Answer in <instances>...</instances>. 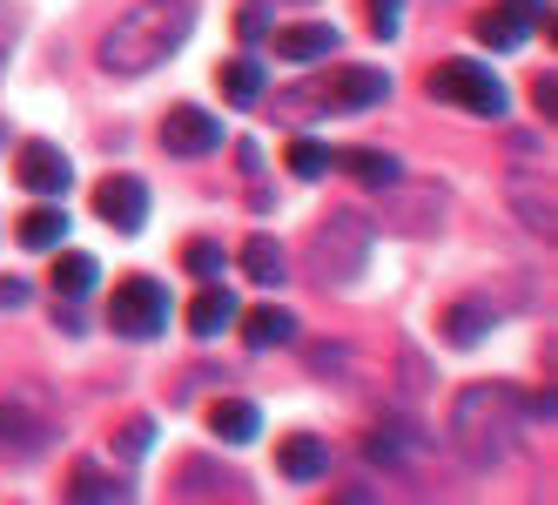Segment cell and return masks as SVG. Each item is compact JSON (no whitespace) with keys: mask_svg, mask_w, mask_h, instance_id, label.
Listing matches in <instances>:
<instances>
[{"mask_svg":"<svg viewBox=\"0 0 558 505\" xmlns=\"http://www.w3.org/2000/svg\"><path fill=\"white\" fill-rule=\"evenodd\" d=\"M108 324H114V337H135V344L162 337L169 330V290L155 277H129L122 290H114V303H108Z\"/></svg>","mask_w":558,"mask_h":505,"instance_id":"277c9868","label":"cell"},{"mask_svg":"<svg viewBox=\"0 0 558 505\" xmlns=\"http://www.w3.org/2000/svg\"><path fill=\"white\" fill-rule=\"evenodd\" d=\"M430 95L445 101V108L485 115V122H498V115H505V82H498L485 61H445V68H430Z\"/></svg>","mask_w":558,"mask_h":505,"instance_id":"3957f363","label":"cell"},{"mask_svg":"<svg viewBox=\"0 0 558 505\" xmlns=\"http://www.w3.org/2000/svg\"><path fill=\"white\" fill-rule=\"evenodd\" d=\"M511 196H518V209H525L532 229H551V196H538L532 182H511Z\"/></svg>","mask_w":558,"mask_h":505,"instance_id":"83f0119b","label":"cell"},{"mask_svg":"<svg viewBox=\"0 0 558 505\" xmlns=\"http://www.w3.org/2000/svg\"><path fill=\"white\" fill-rule=\"evenodd\" d=\"M532 95H538V108H545V115H551V108H558V82H551V74H545V82H538V88H532Z\"/></svg>","mask_w":558,"mask_h":505,"instance_id":"1f68e13d","label":"cell"},{"mask_svg":"<svg viewBox=\"0 0 558 505\" xmlns=\"http://www.w3.org/2000/svg\"><path fill=\"white\" fill-rule=\"evenodd\" d=\"M155 445V424L148 418H135V424H122V432H114V458H142Z\"/></svg>","mask_w":558,"mask_h":505,"instance_id":"4316f807","label":"cell"},{"mask_svg":"<svg viewBox=\"0 0 558 505\" xmlns=\"http://www.w3.org/2000/svg\"><path fill=\"white\" fill-rule=\"evenodd\" d=\"M189 269H195L203 284H216V277H222V250H216V243H189Z\"/></svg>","mask_w":558,"mask_h":505,"instance_id":"f546056e","label":"cell"},{"mask_svg":"<svg viewBox=\"0 0 558 505\" xmlns=\"http://www.w3.org/2000/svg\"><path fill=\"white\" fill-rule=\"evenodd\" d=\"M95 216H101L108 229H122V237H135V229L148 223V182H142V176H108V182L95 189Z\"/></svg>","mask_w":558,"mask_h":505,"instance_id":"8992f818","label":"cell"},{"mask_svg":"<svg viewBox=\"0 0 558 505\" xmlns=\"http://www.w3.org/2000/svg\"><path fill=\"white\" fill-rule=\"evenodd\" d=\"M364 256H371V223L364 216H337V223L316 229V277L324 284H350L356 269H364Z\"/></svg>","mask_w":558,"mask_h":505,"instance_id":"5b68a950","label":"cell"},{"mask_svg":"<svg viewBox=\"0 0 558 505\" xmlns=\"http://www.w3.org/2000/svg\"><path fill=\"white\" fill-rule=\"evenodd\" d=\"M95 277H101V263H95V256H82V250H68V256L54 263V290H61V297H88V290H95Z\"/></svg>","mask_w":558,"mask_h":505,"instance_id":"44dd1931","label":"cell"},{"mask_svg":"<svg viewBox=\"0 0 558 505\" xmlns=\"http://www.w3.org/2000/svg\"><path fill=\"white\" fill-rule=\"evenodd\" d=\"M209 424H216V438H222V445H250V438L263 432V411H256L250 398H222V405L209 411Z\"/></svg>","mask_w":558,"mask_h":505,"instance_id":"ac0fdd59","label":"cell"},{"mask_svg":"<svg viewBox=\"0 0 558 505\" xmlns=\"http://www.w3.org/2000/svg\"><path fill=\"white\" fill-rule=\"evenodd\" d=\"M283 163H290V176H296V182H316V176L330 169V148H324V142H290Z\"/></svg>","mask_w":558,"mask_h":505,"instance_id":"cb8c5ba5","label":"cell"},{"mask_svg":"<svg viewBox=\"0 0 558 505\" xmlns=\"http://www.w3.org/2000/svg\"><path fill=\"white\" fill-rule=\"evenodd\" d=\"M324 465H330V452H324V438H316V432H290V438H283V452H276V472L296 479V485L324 479Z\"/></svg>","mask_w":558,"mask_h":505,"instance_id":"7c38bea8","label":"cell"},{"mask_svg":"<svg viewBox=\"0 0 558 505\" xmlns=\"http://www.w3.org/2000/svg\"><path fill=\"white\" fill-rule=\"evenodd\" d=\"M48 438H54V424H48V418H34L27 405L0 398V452H8V458H34V452H48Z\"/></svg>","mask_w":558,"mask_h":505,"instance_id":"30bf717a","label":"cell"},{"mask_svg":"<svg viewBox=\"0 0 558 505\" xmlns=\"http://www.w3.org/2000/svg\"><path fill=\"white\" fill-rule=\"evenodd\" d=\"M485 330H492V317L477 303H451L445 310V337L458 344V351H471V344H485Z\"/></svg>","mask_w":558,"mask_h":505,"instance_id":"7402d4cb","label":"cell"},{"mask_svg":"<svg viewBox=\"0 0 558 505\" xmlns=\"http://www.w3.org/2000/svg\"><path fill=\"white\" fill-rule=\"evenodd\" d=\"M243 324V337H250V351H276V344H290L296 337V317L283 303H263V310H250V317H235Z\"/></svg>","mask_w":558,"mask_h":505,"instance_id":"2e32d148","label":"cell"},{"mask_svg":"<svg viewBox=\"0 0 558 505\" xmlns=\"http://www.w3.org/2000/svg\"><path fill=\"white\" fill-rule=\"evenodd\" d=\"M27 303V284L21 277H0V310H21Z\"/></svg>","mask_w":558,"mask_h":505,"instance_id":"4dcf8cb0","label":"cell"},{"mask_svg":"<svg viewBox=\"0 0 558 505\" xmlns=\"http://www.w3.org/2000/svg\"><path fill=\"white\" fill-rule=\"evenodd\" d=\"M162 148L175 155V163H189V155H209V148H222V122H216L209 108H189V101H182L169 122H162Z\"/></svg>","mask_w":558,"mask_h":505,"instance_id":"52a82bcc","label":"cell"},{"mask_svg":"<svg viewBox=\"0 0 558 505\" xmlns=\"http://www.w3.org/2000/svg\"><path fill=\"white\" fill-rule=\"evenodd\" d=\"M330 108H384L390 101V74L384 68H337L330 88H324Z\"/></svg>","mask_w":558,"mask_h":505,"instance_id":"8fae6325","label":"cell"},{"mask_svg":"<svg viewBox=\"0 0 558 505\" xmlns=\"http://www.w3.org/2000/svg\"><path fill=\"white\" fill-rule=\"evenodd\" d=\"M337 48H343V34H337L330 21L283 27V41H276V55H283V61H324V55H337Z\"/></svg>","mask_w":558,"mask_h":505,"instance_id":"4fadbf2b","label":"cell"},{"mask_svg":"<svg viewBox=\"0 0 558 505\" xmlns=\"http://www.w3.org/2000/svg\"><path fill=\"white\" fill-rule=\"evenodd\" d=\"M235 317H243V303H235L229 290H216V284H209L203 297L189 303V330H195V337H222V330H229Z\"/></svg>","mask_w":558,"mask_h":505,"instance_id":"e0dca14e","label":"cell"},{"mask_svg":"<svg viewBox=\"0 0 558 505\" xmlns=\"http://www.w3.org/2000/svg\"><path fill=\"white\" fill-rule=\"evenodd\" d=\"M14 237H21V250H54V243L68 237V216H61L54 203H41V209H27V216L14 223Z\"/></svg>","mask_w":558,"mask_h":505,"instance_id":"ffe728a7","label":"cell"},{"mask_svg":"<svg viewBox=\"0 0 558 505\" xmlns=\"http://www.w3.org/2000/svg\"><path fill=\"white\" fill-rule=\"evenodd\" d=\"M68 498H129V485H122V479H108V472H74Z\"/></svg>","mask_w":558,"mask_h":505,"instance_id":"d4e9b609","label":"cell"},{"mask_svg":"<svg viewBox=\"0 0 558 505\" xmlns=\"http://www.w3.org/2000/svg\"><path fill=\"white\" fill-rule=\"evenodd\" d=\"M195 27V0H142L101 34V68L108 74H148L162 68Z\"/></svg>","mask_w":558,"mask_h":505,"instance_id":"6da1fadb","label":"cell"},{"mask_svg":"<svg viewBox=\"0 0 558 505\" xmlns=\"http://www.w3.org/2000/svg\"><path fill=\"white\" fill-rule=\"evenodd\" d=\"M243 269H250V284L276 290V284L290 277V256H283V243H276V237H250L243 243Z\"/></svg>","mask_w":558,"mask_h":505,"instance_id":"d6986e66","label":"cell"},{"mask_svg":"<svg viewBox=\"0 0 558 505\" xmlns=\"http://www.w3.org/2000/svg\"><path fill=\"white\" fill-rule=\"evenodd\" d=\"M235 34H243V41L256 48V41H263V34H269V0H250V8H243V14H235Z\"/></svg>","mask_w":558,"mask_h":505,"instance_id":"f1b7e54d","label":"cell"},{"mask_svg":"<svg viewBox=\"0 0 558 505\" xmlns=\"http://www.w3.org/2000/svg\"><path fill=\"white\" fill-rule=\"evenodd\" d=\"M371 8V34L377 41H397V27H404V0H364Z\"/></svg>","mask_w":558,"mask_h":505,"instance_id":"484cf974","label":"cell"},{"mask_svg":"<svg viewBox=\"0 0 558 505\" xmlns=\"http://www.w3.org/2000/svg\"><path fill=\"white\" fill-rule=\"evenodd\" d=\"M538 14H545V0H498V8L477 14V41H485V48H518Z\"/></svg>","mask_w":558,"mask_h":505,"instance_id":"ba28073f","label":"cell"},{"mask_svg":"<svg viewBox=\"0 0 558 505\" xmlns=\"http://www.w3.org/2000/svg\"><path fill=\"white\" fill-rule=\"evenodd\" d=\"M222 95H229V101H256V95H263V61L235 55V61L222 68Z\"/></svg>","mask_w":558,"mask_h":505,"instance_id":"603a6c76","label":"cell"},{"mask_svg":"<svg viewBox=\"0 0 558 505\" xmlns=\"http://www.w3.org/2000/svg\"><path fill=\"white\" fill-rule=\"evenodd\" d=\"M518 432H525V398L511 384H471V392L451 398V445L477 472H492L498 458H511Z\"/></svg>","mask_w":558,"mask_h":505,"instance_id":"7a4b0ae2","label":"cell"},{"mask_svg":"<svg viewBox=\"0 0 558 505\" xmlns=\"http://www.w3.org/2000/svg\"><path fill=\"white\" fill-rule=\"evenodd\" d=\"M14 176L34 189V196H61V189H68V155L54 148V142H21V155H14Z\"/></svg>","mask_w":558,"mask_h":505,"instance_id":"9c48e42d","label":"cell"},{"mask_svg":"<svg viewBox=\"0 0 558 505\" xmlns=\"http://www.w3.org/2000/svg\"><path fill=\"white\" fill-rule=\"evenodd\" d=\"M330 163L343 176H356V182H371V189H397V182H404L397 155H384V148H343V155H330Z\"/></svg>","mask_w":558,"mask_h":505,"instance_id":"9a60e30c","label":"cell"},{"mask_svg":"<svg viewBox=\"0 0 558 505\" xmlns=\"http://www.w3.org/2000/svg\"><path fill=\"white\" fill-rule=\"evenodd\" d=\"M235 492H243L235 472H216V465H203V458L175 465V498H235Z\"/></svg>","mask_w":558,"mask_h":505,"instance_id":"5bb4252c","label":"cell"}]
</instances>
